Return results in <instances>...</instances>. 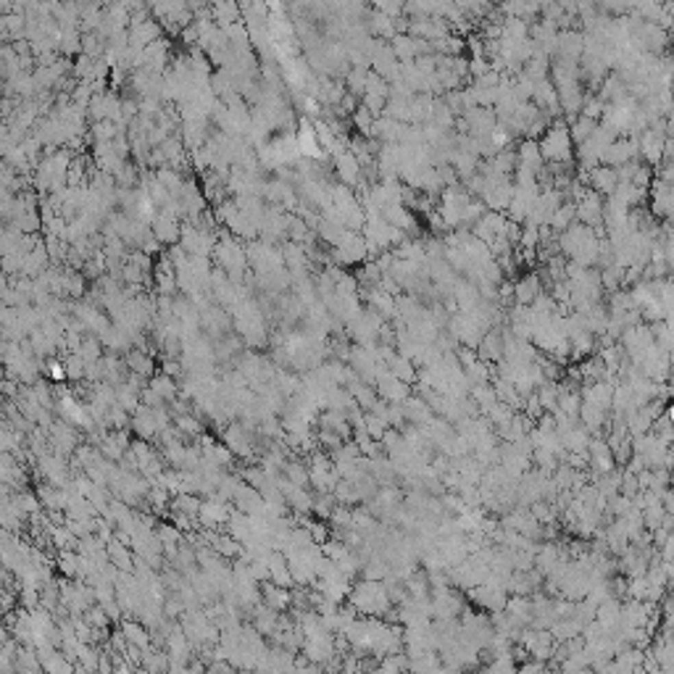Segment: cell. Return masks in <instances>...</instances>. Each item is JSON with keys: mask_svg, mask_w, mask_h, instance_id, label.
Returning <instances> with one entry per match:
<instances>
[{"mask_svg": "<svg viewBox=\"0 0 674 674\" xmlns=\"http://www.w3.org/2000/svg\"><path fill=\"white\" fill-rule=\"evenodd\" d=\"M335 174L337 179H340V185L345 187L364 185V166H361V161L351 151H342L340 155H335Z\"/></svg>", "mask_w": 674, "mask_h": 674, "instance_id": "cell-3", "label": "cell"}, {"mask_svg": "<svg viewBox=\"0 0 674 674\" xmlns=\"http://www.w3.org/2000/svg\"><path fill=\"white\" fill-rule=\"evenodd\" d=\"M211 14H214V24L219 29H229V27H235L237 21H242V11H240L237 3H214Z\"/></svg>", "mask_w": 674, "mask_h": 674, "instance_id": "cell-6", "label": "cell"}, {"mask_svg": "<svg viewBox=\"0 0 674 674\" xmlns=\"http://www.w3.org/2000/svg\"><path fill=\"white\" fill-rule=\"evenodd\" d=\"M535 295H538V282L529 277V279H524L522 285H519V301H522V303L524 301H532Z\"/></svg>", "mask_w": 674, "mask_h": 674, "instance_id": "cell-15", "label": "cell"}, {"mask_svg": "<svg viewBox=\"0 0 674 674\" xmlns=\"http://www.w3.org/2000/svg\"><path fill=\"white\" fill-rule=\"evenodd\" d=\"M374 121H377V116L371 114L366 105H358V108H355L353 124H355V129L361 132V137H371V135H374Z\"/></svg>", "mask_w": 674, "mask_h": 674, "instance_id": "cell-12", "label": "cell"}, {"mask_svg": "<svg viewBox=\"0 0 674 674\" xmlns=\"http://www.w3.org/2000/svg\"><path fill=\"white\" fill-rule=\"evenodd\" d=\"M87 135H90V142L95 145V142H114L118 135H121V129H118L114 121H98V124H90V129H87Z\"/></svg>", "mask_w": 674, "mask_h": 674, "instance_id": "cell-9", "label": "cell"}, {"mask_svg": "<svg viewBox=\"0 0 674 674\" xmlns=\"http://www.w3.org/2000/svg\"><path fill=\"white\" fill-rule=\"evenodd\" d=\"M29 345H32V351H34L37 358H40V355H42V358H48V355H53L55 351H61V348H58V342L51 340V337L45 335L42 329H34L32 335H29Z\"/></svg>", "mask_w": 674, "mask_h": 674, "instance_id": "cell-11", "label": "cell"}, {"mask_svg": "<svg viewBox=\"0 0 674 674\" xmlns=\"http://www.w3.org/2000/svg\"><path fill=\"white\" fill-rule=\"evenodd\" d=\"M366 253H369V248H366V240H364V235H358V232H348V235L342 237V242L337 245V248H332V261L335 264H358V261H364L366 258Z\"/></svg>", "mask_w": 674, "mask_h": 674, "instance_id": "cell-1", "label": "cell"}, {"mask_svg": "<svg viewBox=\"0 0 674 674\" xmlns=\"http://www.w3.org/2000/svg\"><path fill=\"white\" fill-rule=\"evenodd\" d=\"M124 364H127V369L132 371V374H137V377H148V374H153L151 353H142V351H137V348H132L129 353L124 355Z\"/></svg>", "mask_w": 674, "mask_h": 674, "instance_id": "cell-7", "label": "cell"}, {"mask_svg": "<svg viewBox=\"0 0 674 674\" xmlns=\"http://www.w3.org/2000/svg\"><path fill=\"white\" fill-rule=\"evenodd\" d=\"M542 155L551 158V161H564L569 158V135L564 127H556L551 129L545 140H542Z\"/></svg>", "mask_w": 674, "mask_h": 674, "instance_id": "cell-5", "label": "cell"}, {"mask_svg": "<svg viewBox=\"0 0 674 674\" xmlns=\"http://www.w3.org/2000/svg\"><path fill=\"white\" fill-rule=\"evenodd\" d=\"M168 66H171V42H168L166 37H161L158 42H153V45H148L142 51L140 68L153 71V74H166Z\"/></svg>", "mask_w": 674, "mask_h": 674, "instance_id": "cell-2", "label": "cell"}, {"mask_svg": "<svg viewBox=\"0 0 674 674\" xmlns=\"http://www.w3.org/2000/svg\"><path fill=\"white\" fill-rule=\"evenodd\" d=\"M45 374L51 377L53 382H64L68 374H66V364H64V358H53L51 364L45 366Z\"/></svg>", "mask_w": 674, "mask_h": 674, "instance_id": "cell-13", "label": "cell"}, {"mask_svg": "<svg viewBox=\"0 0 674 674\" xmlns=\"http://www.w3.org/2000/svg\"><path fill=\"white\" fill-rule=\"evenodd\" d=\"M153 229V237L161 242V245H179V237H182V221L174 219V216H166V214H161L158 211V216L155 221L151 224Z\"/></svg>", "mask_w": 674, "mask_h": 674, "instance_id": "cell-4", "label": "cell"}, {"mask_svg": "<svg viewBox=\"0 0 674 674\" xmlns=\"http://www.w3.org/2000/svg\"><path fill=\"white\" fill-rule=\"evenodd\" d=\"M369 68H348V74H345V84H348V95H353V98H364V92H366V82H369Z\"/></svg>", "mask_w": 674, "mask_h": 674, "instance_id": "cell-10", "label": "cell"}, {"mask_svg": "<svg viewBox=\"0 0 674 674\" xmlns=\"http://www.w3.org/2000/svg\"><path fill=\"white\" fill-rule=\"evenodd\" d=\"M105 51H108V40H105L101 32L82 34V53L84 55H90V58L101 61V58H105Z\"/></svg>", "mask_w": 674, "mask_h": 674, "instance_id": "cell-8", "label": "cell"}, {"mask_svg": "<svg viewBox=\"0 0 674 674\" xmlns=\"http://www.w3.org/2000/svg\"><path fill=\"white\" fill-rule=\"evenodd\" d=\"M164 371H166V377H179L182 361L179 358H164Z\"/></svg>", "mask_w": 674, "mask_h": 674, "instance_id": "cell-16", "label": "cell"}, {"mask_svg": "<svg viewBox=\"0 0 674 674\" xmlns=\"http://www.w3.org/2000/svg\"><path fill=\"white\" fill-rule=\"evenodd\" d=\"M153 392L158 395V398H171L174 395V382H171V377H155L153 379Z\"/></svg>", "mask_w": 674, "mask_h": 674, "instance_id": "cell-14", "label": "cell"}]
</instances>
